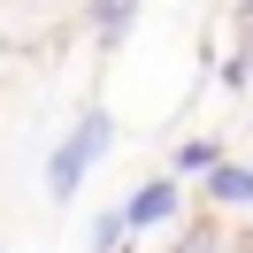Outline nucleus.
I'll return each mask as SVG.
<instances>
[{
  "instance_id": "7ed1b4c3",
  "label": "nucleus",
  "mask_w": 253,
  "mask_h": 253,
  "mask_svg": "<svg viewBox=\"0 0 253 253\" xmlns=\"http://www.w3.org/2000/svg\"><path fill=\"white\" fill-rule=\"evenodd\" d=\"M200 184H207L215 207H253V169H246V161H215Z\"/></svg>"
},
{
  "instance_id": "0eeeda50",
  "label": "nucleus",
  "mask_w": 253,
  "mask_h": 253,
  "mask_svg": "<svg viewBox=\"0 0 253 253\" xmlns=\"http://www.w3.org/2000/svg\"><path fill=\"white\" fill-rule=\"evenodd\" d=\"M169 253H215V230H184V238H176Z\"/></svg>"
},
{
  "instance_id": "20e7f679",
  "label": "nucleus",
  "mask_w": 253,
  "mask_h": 253,
  "mask_svg": "<svg viewBox=\"0 0 253 253\" xmlns=\"http://www.w3.org/2000/svg\"><path fill=\"white\" fill-rule=\"evenodd\" d=\"M130 16H138V0H92V31H100V46H123Z\"/></svg>"
},
{
  "instance_id": "423d86ee",
  "label": "nucleus",
  "mask_w": 253,
  "mask_h": 253,
  "mask_svg": "<svg viewBox=\"0 0 253 253\" xmlns=\"http://www.w3.org/2000/svg\"><path fill=\"white\" fill-rule=\"evenodd\" d=\"M123 238H130V215H123V207H108V215L92 222V253H115Z\"/></svg>"
},
{
  "instance_id": "f03ea898",
  "label": "nucleus",
  "mask_w": 253,
  "mask_h": 253,
  "mask_svg": "<svg viewBox=\"0 0 253 253\" xmlns=\"http://www.w3.org/2000/svg\"><path fill=\"white\" fill-rule=\"evenodd\" d=\"M123 215H130V230H161V222L176 215V176H146V184L123 200Z\"/></svg>"
},
{
  "instance_id": "f257e3e1",
  "label": "nucleus",
  "mask_w": 253,
  "mask_h": 253,
  "mask_svg": "<svg viewBox=\"0 0 253 253\" xmlns=\"http://www.w3.org/2000/svg\"><path fill=\"white\" fill-rule=\"evenodd\" d=\"M108 138H115V115L108 108H84L77 123H69V138L54 146V161H46V192L54 200H77V184L92 176V161L108 154Z\"/></svg>"
},
{
  "instance_id": "6e6552de",
  "label": "nucleus",
  "mask_w": 253,
  "mask_h": 253,
  "mask_svg": "<svg viewBox=\"0 0 253 253\" xmlns=\"http://www.w3.org/2000/svg\"><path fill=\"white\" fill-rule=\"evenodd\" d=\"M246 69H253V16H246Z\"/></svg>"
},
{
  "instance_id": "39448f33",
  "label": "nucleus",
  "mask_w": 253,
  "mask_h": 253,
  "mask_svg": "<svg viewBox=\"0 0 253 253\" xmlns=\"http://www.w3.org/2000/svg\"><path fill=\"white\" fill-rule=\"evenodd\" d=\"M215 161H222V146H215V138H192V146H176V176H207Z\"/></svg>"
}]
</instances>
